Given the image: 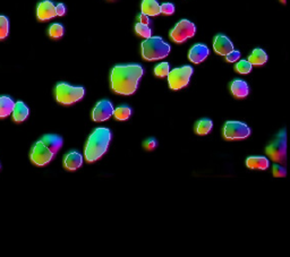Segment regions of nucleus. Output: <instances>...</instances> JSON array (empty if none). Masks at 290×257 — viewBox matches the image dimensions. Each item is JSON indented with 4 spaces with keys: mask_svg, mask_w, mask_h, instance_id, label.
Returning <instances> with one entry per match:
<instances>
[{
    "mask_svg": "<svg viewBox=\"0 0 290 257\" xmlns=\"http://www.w3.org/2000/svg\"><path fill=\"white\" fill-rule=\"evenodd\" d=\"M169 71H170L169 64H168V62H161V64L155 66V76H158V77H166Z\"/></svg>",
    "mask_w": 290,
    "mask_h": 257,
    "instance_id": "nucleus-26",
    "label": "nucleus"
},
{
    "mask_svg": "<svg viewBox=\"0 0 290 257\" xmlns=\"http://www.w3.org/2000/svg\"><path fill=\"white\" fill-rule=\"evenodd\" d=\"M240 58V52L237 50H232L229 54L226 55V59L228 62H235Z\"/></svg>",
    "mask_w": 290,
    "mask_h": 257,
    "instance_id": "nucleus-29",
    "label": "nucleus"
},
{
    "mask_svg": "<svg viewBox=\"0 0 290 257\" xmlns=\"http://www.w3.org/2000/svg\"><path fill=\"white\" fill-rule=\"evenodd\" d=\"M144 74L141 65H117L111 71V88L114 92L123 95H131L137 90L139 79Z\"/></svg>",
    "mask_w": 290,
    "mask_h": 257,
    "instance_id": "nucleus-1",
    "label": "nucleus"
},
{
    "mask_svg": "<svg viewBox=\"0 0 290 257\" xmlns=\"http://www.w3.org/2000/svg\"><path fill=\"white\" fill-rule=\"evenodd\" d=\"M246 165L250 169L265 170L269 168V160L264 156H250L246 160Z\"/></svg>",
    "mask_w": 290,
    "mask_h": 257,
    "instance_id": "nucleus-18",
    "label": "nucleus"
},
{
    "mask_svg": "<svg viewBox=\"0 0 290 257\" xmlns=\"http://www.w3.org/2000/svg\"><path fill=\"white\" fill-rule=\"evenodd\" d=\"M12 113H13L14 121H16V123H22V121H24L27 117H29L30 110L25 103L22 101H19L14 104Z\"/></svg>",
    "mask_w": 290,
    "mask_h": 257,
    "instance_id": "nucleus-16",
    "label": "nucleus"
},
{
    "mask_svg": "<svg viewBox=\"0 0 290 257\" xmlns=\"http://www.w3.org/2000/svg\"><path fill=\"white\" fill-rule=\"evenodd\" d=\"M37 15L40 20H48L54 18V17L57 16L55 3L50 1V0H43V1H41L38 5Z\"/></svg>",
    "mask_w": 290,
    "mask_h": 257,
    "instance_id": "nucleus-11",
    "label": "nucleus"
},
{
    "mask_svg": "<svg viewBox=\"0 0 290 257\" xmlns=\"http://www.w3.org/2000/svg\"><path fill=\"white\" fill-rule=\"evenodd\" d=\"M287 175V171L284 166L279 165H273V176L274 177H286Z\"/></svg>",
    "mask_w": 290,
    "mask_h": 257,
    "instance_id": "nucleus-30",
    "label": "nucleus"
},
{
    "mask_svg": "<svg viewBox=\"0 0 290 257\" xmlns=\"http://www.w3.org/2000/svg\"><path fill=\"white\" fill-rule=\"evenodd\" d=\"M9 32V22L6 16L0 15V40L5 39Z\"/></svg>",
    "mask_w": 290,
    "mask_h": 257,
    "instance_id": "nucleus-25",
    "label": "nucleus"
},
{
    "mask_svg": "<svg viewBox=\"0 0 290 257\" xmlns=\"http://www.w3.org/2000/svg\"><path fill=\"white\" fill-rule=\"evenodd\" d=\"M230 90H232V95L238 99L245 98V96L249 95L250 92L249 85L243 79H235V81H232V85H230Z\"/></svg>",
    "mask_w": 290,
    "mask_h": 257,
    "instance_id": "nucleus-15",
    "label": "nucleus"
},
{
    "mask_svg": "<svg viewBox=\"0 0 290 257\" xmlns=\"http://www.w3.org/2000/svg\"><path fill=\"white\" fill-rule=\"evenodd\" d=\"M212 127V121L208 119V118H203V119L198 120L196 125H195V133L197 135H207L211 131Z\"/></svg>",
    "mask_w": 290,
    "mask_h": 257,
    "instance_id": "nucleus-21",
    "label": "nucleus"
},
{
    "mask_svg": "<svg viewBox=\"0 0 290 257\" xmlns=\"http://www.w3.org/2000/svg\"><path fill=\"white\" fill-rule=\"evenodd\" d=\"M85 90L81 86H72L67 83H58L56 86V99L65 106H69L83 99Z\"/></svg>",
    "mask_w": 290,
    "mask_h": 257,
    "instance_id": "nucleus-5",
    "label": "nucleus"
},
{
    "mask_svg": "<svg viewBox=\"0 0 290 257\" xmlns=\"http://www.w3.org/2000/svg\"><path fill=\"white\" fill-rule=\"evenodd\" d=\"M14 104H15V102L9 96H0V118L8 117L12 113Z\"/></svg>",
    "mask_w": 290,
    "mask_h": 257,
    "instance_id": "nucleus-20",
    "label": "nucleus"
},
{
    "mask_svg": "<svg viewBox=\"0 0 290 257\" xmlns=\"http://www.w3.org/2000/svg\"><path fill=\"white\" fill-rule=\"evenodd\" d=\"M83 163L82 154L77 151H72L66 154L64 158V166L69 171H75L78 168H81Z\"/></svg>",
    "mask_w": 290,
    "mask_h": 257,
    "instance_id": "nucleus-14",
    "label": "nucleus"
},
{
    "mask_svg": "<svg viewBox=\"0 0 290 257\" xmlns=\"http://www.w3.org/2000/svg\"><path fill=\"white\" fill-rule=\"evenodd\" d=\"M132 114L131 108L127 106H120L117 109H114V116L117 120H127Z\"/></svg>",
    "mask_w": 290,
    "mask_h": 257,
    "instance_id": "nucleus-22",
    "label": "nucleus"
},
{
    "mask_svg": "<svg viewBox=\"0 0 290 257\" xmlns=\"http://www.w3.org/2000/svg\"><path fill=\"white\" fill-rule=\"evenodd\" d=\"M235 69L238 73H240V74L245 75V74H249V73L251 71V65L247 60H240L238 64L236 65Z\"/></svg>",
    "mask_w": 290,
    "mask_h": 257,
    "instance_id": "nucleus-27",
    "label": "nucleus"
},
{
    "mask_svg": "<svg viewBox=\"0 0 290 257\" xmlns=\"http://www.w3.org/2000/svg\"><path fill=\"white\" fill-rule=\"evenodd\" d=\"M170 52V46L160 37H150L142 42V57L145 60H159L166 58Z\"/></svg>",
    "mask_w": 290,
    "mask_h": 257,
    "instance_id": "nucleus-4",
    "label": "nucleus"
},
{
    "mask_svg": "<svg viewBox=\"0 0 290 257\" xmlns=\"http://www.w3.org/2000/svg\"><path fill=\"white\" fill-rule=\"evenodd\" d=\"M66 13V7L64 3H58L57 6H56V14H57V16H64Z\"/></svg>",
    "mask_w": 290,
    "mask_h": 257,
    "instance_id": "nucleus-32",
    "label": "nucleus"
},
{
    "mask_svg": "<svg viewBox=\"0 0 290 257\" xmlns=\"http://www.w3.org/2000/svg\"><path fill=\"white\" fill-rule=\"evenodd\" d=\"M193 74V68L191 66H183V67L174 68L168 73V83L171 90L177 91L185 88L190 83L191 76Z\"/></svg>",
    "mask_w": 290,
    "mask_h": 257,
    "instance_id": "nucleus-7",
    "label": "nucleus"
},
{
    "mask_svg": "<svg viewBox=\"0 0 290 257\" xmlns=\"http://www.w3.org/2000/svg\"><path fill=\"white\" fill-rule=\"evenodd\" d=\"M143 147H144V148H146V150H153V148L156 147V141L155 138H149V140H146L144 142Z\"/></svg>",
    "mask_w": 290,
    "mask_h": 257,
    "instance_id": "nucleus-31",
    "label": "nucleus"
},
{
    "mask_svg": "<svg viewBox=\"0 0 290 257\" xmlns=\"http://www.w3.org/2000/svg\"><path fill=\"white\" fill-rule=\"evenodd\" d=\"M160 13L165 14V15H173L174 13V6L170 2L162 3V5L160 6Z\"/></svg>",
    "mask_w": 290,
    "mask_h": 257,
    "instance_id": "nucleus-28",
    "label": "nucleus"
},
{
    "mask_svg": "<svg viewBox=\"0 0 290 257\" xmlns=\"http://www.w3.org/2000/svg\"><path fill=\"white\" fill-rule=\"evenodd\" d=\"M213 48H214V51L218 55H226L227 54H229L230 51L233 50V44L226 36L219 34V36H216L214 37V41H213Z\"/></svg>",
    "mask_w": 290,
    "mask_h": 257,
    "instance_id": "nucleus-12",
    "label": "nucleus"
},
{
    "mask_svg": "<svg viewBox=\"0 0 290 257\" xmlns=\"http://www.w3.org/2000/svg\"><path fill=\"white\" fill-rule=\"evenodd\" d=\"M251 135V129L246 124L239 121H227L223 127V136L227 140H242Z\"/></svg>",
    "mask_w": 290,
    "mask_h": 257,
    "instance_id": "nucleus-9",
    "label": "nucleus"
},
{
    "mask_svg": "<svg viewBox=\"0 0 290 257\" xmlns=\"http://www.w3.org/2000/svg\"><path fill=\"white\" fill-rule=\"evenodd\" d=\"M135 31L139 37H145V39H148V37H151V34H152L151 29H150L148 25H145V24L139 23V22L135 25Z\"/></svg>",
    "mask_w": 290,
    "mask_h": 257,
    "instance_id": "nucleus-24",
    "label": "nucleus"
},
{
    "mask_svg": "<svg viewBox=\"0 0 290 257\" xmlns=\"http://www.w3.org/2000/svg\"><path fill=\"white\" fill-rule=\"evenodd\" d=\"M210 54L209 48L205 44H195V46L190 50L188 58L194 64H200L203 60L207 59Z\"/></svg>",
    "mask_w": 290,
    "mask_h": 257,
    "instance_id": "nucleus-13",
    "label": "nucleus"
},
{
    "mask_svg": "<svg viewBox=\"0 0 290 257\" xmlns=\"http://www.w3.org/2000/svg\"><path fill=\"white\" fill-rule=\"evenodd\" d=\"M195 31H196V29H195V25L193 23L187 19H181L180 22H178L176 26L171 30L170 37L174 42L181 43L187 39H190V37H194Z\"/></svg>",
    "mask_w": 290,
    "mask_h": 257,
    "instance_id": "nucleus-8",
    "label": "nucleus"
},
{
    "mask_svg": "<svg viewBox=\"0 0 290 257\" xmlns=\"http://www.w3.org/2000/svg\"><path fill=\"white\" fill-rule=\"evenodd\" d=\"M268 155L273 160L274 162L286 163V152H287V133L284 128L280 133L277 135L274 141L265 148Z\"/></svg>",
    "mask_w": 290,
    "mask_h": 257,
    "instance_id": "nucleus-6",
    "label": "nucleus"
},
{
    "mask_svg": "<svg viewBox=\"0 0 290 257\" xmlns=\"http://www.w3.org/2000/svg\"><path fill=\"white\" fill-rule=\"evenodd\" d=\"M111 141V131L108 128H97L91 134L85 147V159L87 162L92 163L99 160L106 153Z\"/></svg>",
    "mask_w": 290,
    "mask_h": 257,
    "instance_id": "nucleus-3",
    "label": "nucleus"
},
{
    "mask_svg": "<svg viewBox=\"0 0 290 257\" xmlns=\"http://www.w3.org/2000/svg\"><path fill=\"white\" fill-rule=\"evenodd\" d=\"M114 114V107L113 103L108 100H102V101L97 102V106L94 107L92 112V119L94 121H104Z\"/></svg>",
    "mask_w": 290,
    "mask_h": 257,
    "instance_id": "nucleus-10",
    "label": "nucleus"
},
{
    "mask_svg": "<svg viewBox=\"0 0 290 257\" xmlns=\"http://www.w3.org/2000/svg\"><path fill=\"white\" fill-rule=\"evenodd\" d=\"M280 1H281L282 3H286V0H280Z\"/></svg>",
    "mask_w": 290,
    "mask_h": 257,
    "instance_id": "nucleus-34",
    "label": "nucleus"
},
{
    "mask_svg": "<svg viewBox=\"0 0 290 257\" xmlns=\"http://www.w3.org/2000/svg\"><path fill=\"white\" fill-rule=\"evenodd\" d=\"M49 36L54 37V39H59V37H61L64 36V26L59 23L52 24L50 29H49Z\"/></svg>",
    "mask_w": 290,
    "mask_h": 257,
    "instance_id": "nucleus-23",
    "label": "nucleus"
},
{
    "mask_svg": "<svg viewBox=\"0 0 290 257\" xmlns=\"http://www.w3.org/2000/svg\"><path fill=\"white\" fill-rule=\"evenodd\" d=\"M138 20H139V23H143V24H145V25H149L150 24V19H149V17L145 15V14H139L138 15Z\"/></svg>",
    "mask_w": 290,
    "mask_h": 257,
    "instance_id": "nucleus-33",
    "label": "nucleus"
},
{
    "mask_svg": "<svg viewBox=\"0 0 290 257\" xmlns=\"http://www.w3.org/2000/svg\"><path fill=\"white\" fill-rule=\"evenodd\" d=\"M142 13L146 16H158L160 13V5L156 0H143L141 6Z\"/></svg>",
    "mask_w": 290,
    "mask_h": 257,
    "instance_id": "nucleus-17",
    "label": "nucleus"
},
{
    "mask_svg": "<svg viewBox=\"0 0 290 257\" xmlns=\"http://www.w3.org/2000/svg\"><path fill=\"white\" fill-rule=\"evenodd\" d=\"M251 66H261V65H264L265 62L268 61V55L267 52H265L263 49H260V48H257V49H254L253 52H251V55L249 57V60Z\"/></svg>",
    "mask_w": 290,
    "mask_h": 257,
    "instance_id": "nucleus-19",
    "label": "nucleus"
},
{
    "mask_svg": "<svg viewBox=\"0 0 290 257\" xmlns=\"http://www.w3.org/2000/svg\"><path fill=\"white\" fill-rule=\"evenodd\" d=\"M62 138L58 135H44L40 141H38L31 151V160L37 165H45L54 159L56 153L60 150Z\"/></svg>",
    "mask_w": 290,
    "mask_h": 257,
    "instance_id": "nucleus-2",
    "label": "nucleus"
}]
</instances>
